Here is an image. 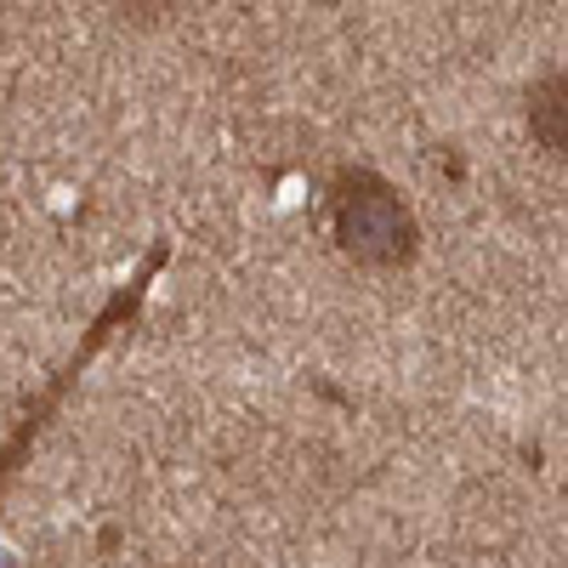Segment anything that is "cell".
<instances>
[{"label": "cell", "instance_id": "obj_2", "mask_svg": "<svg viewBox=\"0 0 568 568\" xmlns=\"http://www.w3.org/2000/svg\"><path fill=\"white\" fill-rule=\"evenodd\" d=\"M330 216H336V240L353 261L370 267H398L415 256V216L381 177L370 171H347L330 199Z\"/></svg>", "mask_w": 568, "mask_h": 568}, {"label": "cell", "instance_id": "obj_1", "mask_svg": "<svg viewBox=\"0 0 568 568\" xmlns=\"http://www.w3.org/2000/svg\"><path fill=\"white\" fill-rule=\"evenodd\" d=\"M159 261H165V245H154V250L143 256V267H137V279H131V285H125V290L114 296V302H109L103 313L91 319V330H86V342H80V347L69 353V364H63V370H57V376L46 381V392L35 398V404L23 410V421L12 426V438L0 444V494H7V483L18 478V466L29 460V449H35V438H41V432H46V421H52V415L63 410V398H69V387H75V381L86 376V364L97 358V347H103V342L114 336L120 324H131V313L143 308V296H148V279L159 274Z\"/></svg>", "mask_w": 568, "mask_h": 568}, {"label": "cell", "instance_id": "obj_3", "mask_svg": "<svg viewBox=\"0 0 568 568\" xmlns=\"http://www.w3.org/2000/svg\"><path fill=\"white\" fill-rule=\"evenodd\" d=\"M528 131L552 159L568 165V75H546L528 86Z\"/></svg>", "mask_w": 568, "mask_h": 568}]
</instances>
